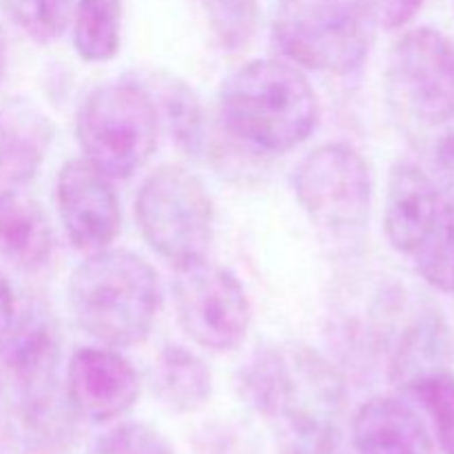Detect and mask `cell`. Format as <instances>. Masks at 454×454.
<instances>
[{
    "label": "cell",
    "instance_id": "10",
    "mask_svg": "<svg viewBox=\"0 0 454 454\" xmlns=\"http://www.w3.org/2000/svg\"><path fill=\"white\" fill-rule=\"evenodd\" d=\"M388 84L395 102L417 122H452L454 40L433 27L408 31L390 56Z\"/></svg>",
    "mask_w": 454,
    "mask_h": 454
},
{
    "label": "cell",
    "instance_id": "24",
    "mask_svg": "<svg viewBox=\"0 0 454 454\" xmlns=\"http://www.w3.org/2000/svg\"><path fill=\"white\" fill-rule=\"evenodd\" d=\"M13 20L38 43L60 38L71 16V0H4Z\"/></svg>",
    "mask_w": 454,
    "mask_h": 454
},
{
    "label": "cell",
    "instance_id": "21",
    "mask_svg": "<svg viewBox=\"0 0 454 454\" xmlns=\"http://www.w3.org/2000/svg\"><path fill=\"white\" fill-rule=\"evenodd\" d=\"M403 388L428 415L434 442L443 454H454V375L446 366L417 377Z\"/></svg>",
    "mask_w": 454,
    "mask_h": 454
},
{
    "label": "cell",
    "instance_id": "28",
    "mask_svg": "<svg viewBox=\"0 0 454 454\" xmlns=\"http://www.w3.org/2000/svg\"><path fill=\"white\" fill-rule=\"evenodd\" d=\"M204 454H253V450L248 448L247 439L235 434L231 428H222L217 437L208 439Z\"/></svg>",
    "mask_w": 454,
    "mask_h": 454
},
{
    "label": "cell",
    "instance_id": "14",
    "mask_svg": "<svg viewBox=\"0 0 454 454\" xmlns=\"http://www.w3.org/2000/svg\"><path fill=\"white\" fill-rule=\"evenodd\" d=\"M51 118L35 102L13 98L0 105V189L34 180L53 142Z\"/></svg>",
    "mask_w": 454,
    "mask_h": 454
},
{
    "label": "cell",
    "instance_id": "25",
    "mask_svg": "<svg viewBox=\"0 0 454 454\" xmlns=\"http://www.w3.org/2000/svg\"><path fill=\"white\" fill-rule=\"evenodd\" d=\"M87 454H176L168 439L145 421H127L102 433Z\"/></svg>",
    "mask_w": 454,
    "mask_h": 454
},
{
    "label": "cell",
    "instance_id": "22",
    "mask_svg": "<svg viewBox=\"0 0 454 454\" xmlns=\"http://www.w3.org/2000/svg\"><path fill=\"white\" fill-rule=\"evenodd\" d=\"M421 279L442 293H454V200H446L437 224L412 255Z\"/></svg>",
    "mask_w": 454,
    "mask_h": 454
},
{
    "label": "cell",
    "instance_id": "9",
    "mask_svg": "<svg viewBox=\"0 0 454 454\" xmlns=\"http://www.w3.org/2000/svg\"><path fill=\"white\" fill-rule=\"evenodd\" d=\"M177 273L173 295L182 331L213 353L238 348L251 326V301L242 282L207 260Z\"/></svg>",
    "mask_w": 454,
    "mask_h": 454
},
{
    "label": "cell",
    "instance_id": "20",
    "mask_svg": "<svg viewBox=\"0 0 454 454\" xmlns=\"http://www.w3.org/2000/svg\"><path fill=\"white\" fill-rule=\"evenodd\" d=\"M122 0H78L74 47L84 62H109L120 51Z\"/></svg>",
    "mask_w": 454,
    "mask_h": 454
},
{
    "label": "cell",
    "instance_id": "7",
    "mask_svg": "<svg viewBox=\"0 0 454 454\" xmlns=\"http://www.w3.org/2000/svg\"><path fill=\"white\" fill-rule=\"evenodd\" d=\"M136 217L146 244L177 270L207 260L213 202L202 182L184 167L164 164L142 182Z\"/></svg>",
    "mask_w": 454,
    "mask_h": 454
},
{
    "label": "cell",
    "instance_id": "13",
    "mask_svg": "<svg viewBox=\"0 0 454 454\" xmlns=\"http://www.w3.org/2000/svg\"><path fill=\"white\" fill-rule=\"evenodd\" d=\"M433 177L415 164L402 162L390 171L384 204V233L390 247L412 257L437 224L446 204Z\"/></svg>",
    "mask_w": 454,
    "mask_h": 454
},
{
    "label": "cell",
    "instance_id": "3",
    "mask_svg": "<svg viewBox=\"0 0 454 454\" xmlns=\"http://www.w3.org/2000/svg\"><path fill=\"white\" fill-rule=\"evenodd\" d=\"M69 306L78 326L93 340L129 348L153 331L162 309V284L145 257L102 248L71 273Z\"/></svg>",
    "mask_w": 454,
    "mask_h": 454
},
{
    "label": "cell",
    "instance_id": "23",
    "mask_svg": "<svg viewBox=\"0 0 454 454\" xmlns=\"http://www.w3.org/2000/svg\"><path fill=\"white\" fill-rule=\"evenodd\" d=\"M208 25L226 51H242L260 29V0H204Z\"/></svg>",
    "mask_w": 454,
    "mask_h": 454
},
{
    "label": "cell",
    "instance_id": "5",
    "mask_svg": "<svg viewBox=\"0 0 454 454\" xmlns=\"http://www.w3.org/2000/svg\"><path fill=\"white\" fill-rule=\"evenodd\" d=\"M375 27L371 0H284L273 40L295 65L344 75L366 62Z\"/></svg>",
    "mask_w": 454,
    "mask_h": 454
},
{
    "label": "cell",
    "instance_id": "2",
    "mask_svg": "<svg viewBox=\"0 0 454 454\" xmlns=\"http://www.w3.org/2000/svg\"><path fill=\"white\" fill-rule=\"evenodd\" d=\"M60 359V328L43 306L18 315L0 346V397L22 446L34 454L69 450L75 437L78 412L58 384Z\"/></svg>",
    "mask_w": 454,
    "mask_h": 454
},
{
    "label": "cell",
    "instance_id": "6",
    "mask_svg": "<svg viewBox=\"0 0 454 454\" xmlns=\"http://www.w3.org/2000/svg\"><path fill=\"white\" fill-rule=\"evenodd\" d=\"M158 111L140 82L98 87L75 118V137L84 160L111 180L140 171L158 146Z\"/></svg>",
    "mask_w": 454,
    "mask_h": 454
},
{
    "label": "cell",
    "instance_id": "11",
    "mask_svg": "<svg viewBox=\"0 0 454 454\" xmlns=\"http://www.w3.org/2000/svg\"><path fill=\"white\" fill-rule=\"evenodd\" d=\"M60 220L78 251L98 253L120 233V202L111 177L87 160H69L56 180Z\"/></svg>",
    "mask_w": 454,
    "mask_h": 454
},
{
    "label": "cell",
    "instance_id": "27",
    "mask_svg": "<svg viewBox=\"0 0 454 454\" xmlns=\"http://www.w3.org/2000/svg\"><path fill=\"white\" fill-rule=\"evenodd\" d=\"M16 319H18L16 295H13V288L12 284H9V279L0 273V346L4 344L9 333L13 331Z\"/></svg>",
    "mask_w": 454,
    "mask_h": 454
},
{
    "label": "cell",
    "instance_id": "4",
    "mask_svg": "<svg viewBox=\"0 0 454 454\" xmlns=\"http://www.w3.org/2000/svg\"><path fill=\"white\" fill-rule=\"evenodd\" d=\"M220 115L238 140L266 153H286L317 129L319 98L297 67L253 60L224 80Z\"/></svg>",
    "mask_w": 454,
    "mask_h": 454
},
{
    "label": "cell",
    "instance_id": "16",
    "mask_svg": "<svg viewBox=\"0 0 454 454\" xmlns=\"http://www.w3.org/2000/svg\"><path fill=\"white\" fill-rule=\"evenodd\" d=\"M53 251L44 208L16 189H0V260L18 270H38Z\"/></svg>",
    "mask_w": 454,
    "mask_h": 454
},
{
    "label": "cell",
    "instance_id": "30",
    "mask_svg": "<svg viewBox=\"0 0 454 454\" xmlns=\"http://www.w3.org/2000/svg\"><path fill=\"white\" fill-rule=\"evenodd\" d=\"M4 74V60H3V44H0V80H3Z\"/></svg>",
    "mask_w": 454,
    "mask_h": 454
},
{
    "label": "cell",
    "instance_id": "1",
    "mask_svg": "<svg viewBox=\"0 0 454 454\" xmlns=\"http://www.w3.org/2000/svg\"><path fill=\"white\" fill-rule=\"evenodd\" d=\"M244 399L273 430L279 454H333L341 434V372L306 344L257 353L242 371Z\"/></svg>",
    "mask_w": 454,
    "mask_h": 454
},
{
    "label": "cell",
    "instance_id": "18",
    "mask_svg": "<svg viewBox=\"0 0 454 454\" xmlns=\"http://www.w3.org/2000/svg\"><path fill=\"white\" fill-rule=\"evenodd\" d=\"M151 388L168 411L193 412L211 397L213 375L200 355L184 346H164L151 368Z\"/></svg>",
    "mask_w": 454,
    "mask_h": 454
},
{
    "label": "cell",
    "instance_id": "26",
    "mask_svg": "<svg viewBox=\"0 0 454 454\" xmlns=\"http://www.w3.org/2000/svg\"><path fill=\"white\" fill-rule=\"evenodd\" d=\"M421 4L424 0H371L377 25L386 27V29H399V27L408 25L417 16Z\"/></svg>",
    "mask_w": 454,
    "mask_h": 454
},
{
    "label": "cell",
    "instance_id": "17",
    "mask_svg": "<svg viewBox=\"0 0 454 454\" xmlns=\"http://www.w3.org/2000/svg\"><path fill=\"white\" fill-rule=\"evenodd\" d=\"M448 331L442 313L421 306L399 331L390 350V380L403 388L417 377L446 366Z\"/></svg>",
    "mask_w": 454,
    "mask_h": 454
},
{
    "label": "cell",
    "instance_id": "15",
    "mask_svg": "<svg viewBox=\"0 0 454 454\" xmlns=\"http://www.w3.org/2000/svg\"><path fill=\"white\" fill-rule=\"evenodd\" d=\"M353 443L357 454H437L419 412L397 397H372L355 412Z\"/></svg>",
    "mask_w": 454,
    "mask_h": 454
},
{
    "label": "cell",
    "instance_id": "29",
    "mask_svg": "<svg viewBox=\"0 0 454 454\" xmlns=\"http://www.w3.org/2000/svg\"><path fill=\"white\" fill-rule=\"evenodd\" d=\"M437 158H439V164H442L443 173L450 176L454 184V131L448 133V136L442 140V145H439L437 149Z\"/></svg>",
    "mask_w": 454,
    "mask_h": 454
},
{
    "label": "cell",
    "instance_id": "19",
    "mask_svg": "<svg viewBox=\"0 0 454 454\" xmlns=\"http://www.w3.org/2000/svg\"><path fill=\"white\" fill-rule=\"evenodd\" d=\"M140 84L149 91L158 120L167 124L173 140L186 153L198 155L204 146V111L193 89L168 74H151Z\"/></svg>",
    "mask_w": 454,
    "mask_h": 454
},
{
    "label": "cell",
    "instance_id": "8",
    "mask_svg": "<svg viewBox=\"0 0 454 454\" xmlns=\"http://www.w3.org/2000/svg\"><path fill=\"white\" fill-rule=\"evenodd\" d=\"M293 184L306 215L331 233L362 229L371 215V168L364 155L344 142L310 151L297 164Z\"/></svg>",
    "mask_w": 454,
    "mask_h": 454
},
{
    "label": "cell",
    "instance_id": "12",
    "mask_svg": "<svg viewBox=\"0 0 454 454\" xmlns=\"http://www.w3.org/2000/svg\"><path fill=\"white\" fill-rule=\"evenodd\" d=\"M65 390L78 417L109 424L136 406L140 380L131 364L114 350L78 348L67 366Z\"/></svg>",
    "mask_w": 454,
    "mask_h": 454
}]
</instances>
